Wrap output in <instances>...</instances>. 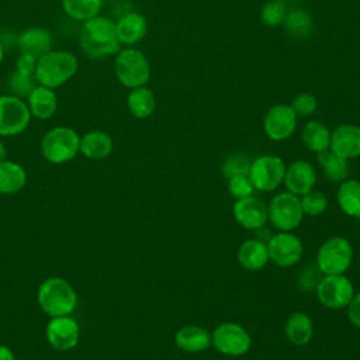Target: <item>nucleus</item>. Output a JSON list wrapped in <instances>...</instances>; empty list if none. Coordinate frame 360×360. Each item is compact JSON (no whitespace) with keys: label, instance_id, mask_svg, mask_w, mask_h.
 <instances>
[{"label":"nucleus","instance_id":"nucleus-37","mask_svg":"<svg viewBox=\"0 0 360 360\" xmlns=\"http://www.w3.org/2000/svg\"><path fill=\"white\" fill-rule=\"evenodd\" d=\"M316 105H318L316 98L312 94L301 93L292 100V104L290 107L292 108L297 117H305L312 114L316 110Z\"/></svg>","mask_w":360,"mask_h":360},{"label":"nucleus","instance_id":"nucleus-23","mask_svg":"<svg viewBox=\"0 0 360 360\" xmlns=\"http://www.w3.org/2000/svg\"><path fill=\"white\" fill-rule=\"evenodd\" d=\"M112 150V139L104 131H90L80 138V152L89 159H104Z\"/></svg>","mask_w":360,"mask_h":360},{"label":"nucleus","instance_id":"nucleus-20","mask_svg":"<svg viewBox=\"0 0 360 360\" xmlns=\"http://www.w3.org/2000/svg\"><path fill=\"white\" fill-rule=\"evenodd\" d=\"M174 343L179 349L188 353H198L210 347L211 335L207 329L197 325L180 328L174 335Z\"/></svg>","mask_w":360,"mask_h":360},{"label":"nucleus","instance_id":"nucleus-24","mask_svg":"<svg viewBox=\"0 0 360 360\" xmlns=\"http://www.w3.org/2000/svg\"><path fill=\"white\" fill-rule=\"evenodd\" d=\"M311 318L304 312H294L285 322V336L295 346H305L312 338Z\"/></svg>","mask_w":360,"mask_h":360},{"label":"nucleus","instance_id":"nucleus-13","mask_svg":"<svg viewBox=\"0 0 360 360\" xmlns=\"http://www.w3.org/2000/svg\"><path fill=\"white\" fill-rule=\"evenodd\" d=\"M297 125V115L290 105H273L264 115V132L271 141H284L290 138Z\"/></svg>","mask_w":360,"mask_h":360},{"label":"nucleus","instance_id":"nucleus-15","mask_svg":"<svg viewBox=\"0 0 360 360\" xmlns=\"http://www.w3.org/2000/svg\"><path fill=\"white\" fill-rule=\"evenodd\" d=\"M233 217L236 222L246 229H259L264 226L267 217V205L256 197H245L233 204Z\"/></svg>","mask_w":360,"mask_h":360},{"label":"nucleus","instance_id":"nucleus-38","mask_svg":"<svg viewBox=\"0 0 360 360\" xmlns=\"http://www.w3.org/2000/svg\"><path fill=\"white\" fill-rule=\"evenodd\" d=\"M37 62H38V59L34 58L32 55L21 53L20 58L17 59L15 70L20 72V73H24V75H34L35 69H37Z\"/></svg>","mask_w":360,"mask_h":360},{"label":"nucleus","instance_id":"nucleus-10","mask_svg":"<svg viewBox=\"0 0 360 360\" xmlns=\"http://www.w3.org/2000/svg\"><path fill=\"white\" fill-rule=\"evenodd\" d=\"M28 105L15 96H0V135L13 136L21 134L30 124Z\"/></svg>","mask_w":360,"mask_h":360},{"label":"nucleus","instance_id":"nucleus-25","mask_svg":"<svg viewBox=\"0 0 360 360\" xmlns=\"http://www.w3.org/2000/svg\"><path fill=\"white\" fill-rule=\"evenodd\" d=\"M27 181V174L22 166L15 162L1 160L0 162V193L14 194L20 191Z\"/></svg>","mask_w":360,"mask_h":360},{"label":"nucleus","instance_id":"nucleus-33","mask_svg":"<svg viewBox=\"0 0 360 360\" xmlns=\"http://www.w3.org/2000/svg\"><path fill=\"white\" fill-rule=\"evenodd\" d=\"M287 15L285 4L280 0H271L266 3L260 10V18L264 25L269 27H277L281 22H284Z\"/></svg>","mask_w":360,"mask_h":360},{"label":"nucleus","instance_id":"nucleus-9","mask_svg":"<svg viewBox=\"0 0 360 360\" xmlns=\"http://www.w3.org/2000/svg\"><path fill=\"white\" fill-rule=\"evenodd\" d=\"M285 169L287 167L281 158L264 155L250 163V170L248 176L256 190L271 191L284 181Z\"/></svg>","mask_w":360,"mask_h":360},{"label":"nucleus","instance_id":"nucleus-7","mask_svg":"<svg viewBox=\"0 0 360 360\" xmlns=\"http://www.w3.org/2000/svg\"><path fill=\"white\" fill-rule=\"evenodd\" d=\"M302 215L304 212L300 198L290 191L274 195L267 207V217L270 222L281 232H288L297 228Z\"/></svg>","mask_w":360,"mask_h":360},{"label":"nucleus","instance_id":"nucleus-1","mask_svg":"<svg viewBox=\"0 0 360 360\" xmlns=\"http://www.w3.org/2000/svg\"><path fill=\"white\" fill-rule=\"evenodd\" d=\"M79 41L83 52L93 59H104L120 52V41L115 31V22L96 15L83 22Z\"/></svg>","mask_w":360,"mask_h":360},{"label":"nucleus","instance_id":"nucleus-31","mask_svg":"<svg viewBox=\"0 0 360 360\" xmlns=\"http://www.w3.org/2000/svg\"><path fill=\"white\" fill-rule=\"evenodd\" d=\"M285 30L290 32L292 37H307L311 32L312 28V21L311 15L305 13L304 10H295L291 11L285 15Z\"/></svg>","mask_w":360,"mask_h":360},{"label":"nucleus","instance_id":"nucleus-16","mask_svg":"<svg viewBox=\"0 0 360 360\" xmlns=\"http://www.w3.org/2000/svg\"><path fill=\"white\" fill-rule=\"evenodd\" d=\"M316 183V172L312 165L305 160L292 162L284 174L287 190L295 195H304L311 191Z\"/></svg>","mask_w":360,"mask_h":360},{"label":"nucleus","instance_id":"nucleus-2","mask_svg":"<svg viewBox=\"0 0 360 360\" xmlns=\"http://www.w3.org/2000/svg\"><path fill=\"white\" fill-rule=\"evenodd\" d=\"M77 59L68 51H49L37 62L35 79L38 84L56 89L77 72Z\"/></svg>","mask_w":360,"mask_h":360},{"label":"nucleus","instance_id":"nucleus-26","mask_svg":"<svg viewBox=\"0 0 360 360\" xmlns=\"http://www.w3.org/2000/svg\"><path fill=\"white\" fill-rule=\"evenodd\" d=\"M301 138L307 149L319 153L329 149L330 145V131L319 121H309L305 124L301 132Z\"/></svg>","mask_w":360,"mask_h":360},{"label":"nucleus","instance_id":"nucleus-30","mask_svg":"<svg viewBox=\"0 0 360 360\" xmlns=\"http://www.w3.org/2000/svg\"><path fill=\"white\" fill-rule=\"evenodd\" d=\"M103 0H62V7L65 13L77 21H87L101 10Z\"/></svg>","mask_w":360,"mask_h":360},{"label":"nucleus","instance_id":"nucleus-21","mask_svg":"<svg viewBox=\"0 0 360 360\" xmlns=\"http://www.w3.org/2000/svg\"><path fill=\"white\" fill-rule=\"evenodd\" d=\"M27 98V105L31 115L39 120H46L52 117L58 108V98L53 89L41 84H38Z\"/></svg>","mask_w":360,"mask_h":360},{"label":"nucleus","instance_id":"nucleus-6","mask_svg":"<svg viewBox=\"0 0 360 360\" xmlns=\"http://www.w3.org/2000/svg\"><path fill=\"white\" fill-rule=\"evenodd\" d=\"M353 248L346 238L333 236L325 240L316 255V266L325 276L343 274L352 264Z\"/></svg>","mask_w":360,"mask_h":360},{"label":"nucleus","instance_id":"nucleus-29","mask_svg":"<svg viewBox=\"0 0 360 360\" xmlns=\"http://www.w3.org/2000/svg\"><path fill=\"white\" fill-rule=\"evenodd\" d=\"M338 204L345 214L349 217L360 218V181L347 180L343 181L338 188Z\"/></svg>","mask_w":360,"mask_h":360},{"label":"nucleus","instance_id":"nucleus-5","mask_svg":"<svg viewBox=\"0 0 360 360\" xmlns=\"http://www.w3.org/2000/svg\"><path fill=\"white\" fill-rule=\"evenodd\" d=\"M114 70L120 83L129 89L145 86L150 77V66L146 56L134 48H127L117 53Z\"/></svg>","mask_w":360,"mask_h":360},{"label":"nucleus","instance_id":"nucleus-11","mask_svg":"<svg viewBox=\"0 0 360 360\" xmlns=\"http://www.w3.org/2000/svg\"><path fill=\"white\" fill-rule=\"evenodd\" d=\"M318 300L329 309H340L347 307L354 295L353 284L342 274L325 276L316 285Z\"/></svg>","mask_w":360,"mask_h":360},{"label":"nucleus","instance_id":"nucleus-19","mask_svg":"<svg viewBox=\"0 0 360 360\" xmlns=\"http://www.w3.org/2000/svg\"><path fill=\"white\" fill-rule=\"evenodd\" d=\"M17 45L21 53H28L39 59L41 56H44L51 51L52 38L48 30L28 28L18 35Z\"/></svg>","mask_w":360,"mask_h":360},{"label":"nucleus","instance_id":"nucleus-12","mask_svg":"<svg viewBox=\"0 0 360 360\" xmlns=\"http://www.w3.org/2000/svg\"><path fill=\"white\" fill-rule=\"evenodd\" d=\"M269 259L280 267H291L297 264L302 256V243L298 236L290 232H280L267 242Z\"/></svg>","mask_w":360,"mask_h":360},{"label":"nucleus","instance_id":"nucleus-8","mask_svg":"<svg viewBox=\"0 0 360 360\" xmlns=\"http://www.w3.org/2000/svg\"><path fill=\"white\" fill-rule=\"evenodd\" d=\"M211 345L225 356L238 357L249 352L252 338L243 326L233 322H225L214 329Z\"/></svg>","mask_w":360,"mask_h":360},{"label":"nucleus","instance_id":"nucleus-14","mask_svg":"<svg viewBox=\"0 0 360 360\" xmlns=\"http://www.w3.org/2000/svg\"><path fill=\"white\" fill-rule=\"evenodd\" d=\"M46 339L60 352L73 349L79 342V325L69 315L53 316L46 325Z\"/></svg>","mask_w":360,"mask_h":360},{"label":"nucleus","instance_id":"nucleus-41","mask_svg":"<svg viewBox=\"0 0 360 360\" xmlns=\"http://www.w3.org/2000/svg\"><path fill=\"white\" fill-rule=\"evenodd\" d=\"M6 158H7V149H6L4 143L0 142V162L6 160Z\"/></svg>","mask_w":360,"mask_h":360},{"label":"nucleus","instance_id":"nucleus-32","mask_svg":"<svg viewBox=\"0 0 360 360\" xmlns=\"http://www.w3.org/2000/svg\"><path fill=\"white\" fill-rule=\"evenodd\" d=\"M37 79L34 75H24L14 70L7 79V89L11 91V96L15 97H28L30 93L37 87Z\"/></svg>","mask_w":360,"mask_h":360},{"label":"nucleus","instance_id":"nucleus-35","mask_svg":"<svg viewBox=\"0 0 360 360\" xmlns=\"http://www.w3.org/2000/svg\"><path fill=\"white\" fill-rule=\"evenodd\" d=\"M250 160L245 155H231L226 158L222 166V172L226 179L238 174H249Z\"/></svg>","mask_w":360,"mask_h":360},{"label":"nucleus","instance_id":"nucleus-4","mask_svg":"<svg viewBox=\"0 0 360 360\" xmlns=\"http://www.w3.org/2000/svg\"><path fill=\"white\" fill-rule=\"evenodd\" d=\"M41 152L51 163H65L80 152V136L69 127H55L42 138Z\"/></svg>","mask_w":360,"mask_h":360},{"label":"nucleus","instance_id":"nucleus-18","mask_svg":"<svg viewBox=\"0 0 360 360\" xmlns=\"http://www.w3.org/2000/svg\"><path fill=\"white\" fill-rule=\"evenodd\" d=\"M120 44L134 45L139 42L148 31V21L139 13H128L115 22Z\"/></svg>","mask_w":360,"mask_h":360},{"label":"nucleus","instance_id":"nucleus-28","mask_svg":"<svg viewBox=\"0 0 360 360\" xmlns=\"http://www.w3.org/2000/svg\"><path fill=\"white\" fill-rule=\"evenodd\" d=\"M318 162L323 170L325 177L332 181H343L349 176L350 167L347 159L336 155L330 149L319 152Z\"/></svg>","mask_w":360,"mask_h":360},{"label":"nucleus","instance_id":"nucleus-27","mask_svg":"<svg viewBox=\"0 0 360 360\" xmlns=\"http://www.w3.org/2000/svg\"><path fill=\"white\" fill-rule=\"evenodd\" d=\"M127 104L129 108V112L136 118H148L152 115L156 101L152 90H149L145 86L135 87L129 91Z\"/></svg>","mask_w":360,"mask_h":360},{"label":"nucleus","instance_id":"nucleus-3","mask_svg":"<svg viewBox=\"0 0 360 360\" xmlns=\"http://www.w3.org/2000/svg\"><path fill=\"white\" fill-rule=\"evenodd\" d=\"M38 304L44 312L53 316H65L73 312L77 305V295L73 287L60 277L46 278L38 288Z\"/></svg>","mask_w":360,"mask_h":360},{"label":"nucleus","instance_id":"nucleus-34","mask_svg":"<svg viewBox=\"0 0 360 360\" xmlns=\"http://www.w3.org/2000/svg\"><path fill=\"white\" fill-rule=\"evenodd\" d=\"M300 202H301L302 212L311 217L322 214L328 207V198L325 197V194L314 190L305 193L300 200Z\"/></svg>","mask_w":360,"mask_h":360},{"label":"nucleus","instance_id":"nucleus-17","mask_svg":"<svg viewBox=\"0 0 360 360\" xmlns=\"http://www.w3.org/2000/svg\"><path fill=\"white\" fill-rule=\"evenodd\" d=\"M329 149L345 159L360 156V127L353 124L339 125L330 134Z\"/></svg>","mask_w":360,"mask_h":360},{"label":"nucleus","instance_id":"nucleus-42","mask_svg":"<svg viewBox=\"0 0 360 360\" xmlns=\"http://www.w3.org/2000/svg\"><path fill=\"white\" fill-rule=\"evenodd\" d=\"M3 58H4V51H3V46L0 45V63L3 62Z\"/></svg>","mask_w":360,"mask_h":360},{"label":"nucleus","instance_id":"nucleus-22","mask_svg":"<svg viewBox=\"0 0 360 360\" xmlns=\"http://www.w3.org/2000/svg\"><path fill=\"white\" fill-rule=\"evenodd\" d=\"M269 260L267 243L259 239H248L238 249V262L248 270H259Z\"/></svg>","mask_w":360,"mask_h":360},{"label":"nucleus","instance_id":"nucleus-36","mask_svg":"<svg viewBox=\"0 0 360 360\" xmlns=\"http://www.w3.org/2000/svg\"><path fill=\"white\" fill-rule=\"evenodd\" d=\"M255 187L248 174H238L228 179V191L236 200L252 195Z\"/></svg>","mask_w":360,"mask_h":360},{"label":"nucleus","instance_id":"nucleus-39","mask_svg":"<svg viewBox=\"0 0 360 360\" xmlns=\"http://www.w3.org/2000/svg\"><path fill=\"white\" fill-rule=\"evenodd\" d=\"M347 307H349V309H347L349 321H350L354 326L360 328V292L356 294V295H353V298H352V301L349 302Z\"/></svg>","mask_w":360,"mask_h":360},{"label":"nucleus","instance_id":"nucleus-40","mask_svg":"<svg viewBox=\"0 0 360 360\" xmlns=\"http://www.w3.org/2000/svg\"><path fill=\"white\" fill-rule=\"evenodd\" d=\"M0 360H15L14 353L7 347L0 345Z\"/></svg>","mask_w":360,"mask_h":360}]
</instances>
